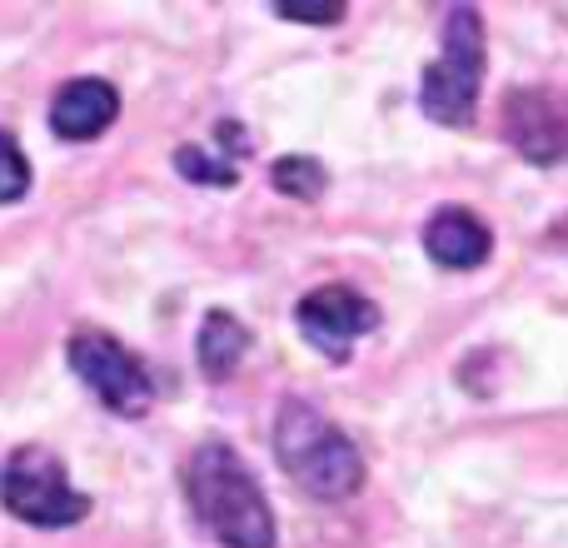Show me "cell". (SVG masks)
<instances>
[{
    "instance_id": "cell-7",
    "label": "cell",
    "mask_w": 568,
    "mask_h": 548,
    "mask_svg": "<svg viewBox=\"0 0 568 548\" xmlns=\"http://www.w3.org/2000/svg\"><path fill=\"white\" fill-rule=\"evenodd\" d=\"M504 135L529 165H559L568 155V110L549 90H509L504 100Z\"/></svg>"
},
{
    "instance_id": "cell-4",
    "label": "cell",
    "mask_w": 568,
    "mask_h": 548,
    "mask_svg": "<svg viewBox=\"0 0 568 548\" xmlns=\"http://www.w3.org/2000/svg\"><path fill=\"white\" fill-rule=\"evenodd\" d=\"M0 504L30 529H70L90 514V499L70 484L65 464L45 449H20L0 474Z\"/></svg>"
},
{
    "instance_id": "cell-10",
    "label": "cell",
    "mask_w": 568,
    "mask_h": 548,
    "mask_svg": "<svg viewBox=\"0 0 568 548\" xmlns=\"http://www.w3.org/2000/svg\"><path fill=\"white\" fill-rule=\"evenodd\" d=\"M250 349V329L235 319L230 309H210L205 324H200V339H195V354H200V374L205 379H230L235 364L245 359Z\"/></svg>"
},
{
    "instance_id": "cell-12",
    "label": "cell",
    "mask_w": 568,
    "mask_h": 548,
    "mask_svg": "<svg viewBox=\"0 0 568 548\" xmlns=\"http://www.w3.org/2000/svg\"><path fill=\"white\" fill-rule=\"evenodd\" d=\"M30 190V165H26V150L16 145V135L0 130V205H16L26 200Z\"/></svg>"
},
{
    "instance_id": "cell-11",
    "label": "cell",
    "mask_w": 568,
    "mask_h": 548,
    "mask_svg": "<svg viewBox=\"0 0 568 548\" xmlns=\"http://www.w3.org/2000/svg\"><path fill=\"white\" fill-rule=\"evenodd\" d=\"M270 180H275V190H284L290 200H314V195H324V185H329L324 165H320V160H310V155H284V160H275Z\"/></svg>"
},
{
    "instance_id": "cell-3",
    "label": "cell",
    "mask_w": 568,
    "mask_h": 548,
    "mask_svg": "<svg viewBox=\"0 0 568 548\" xmlns=\"http://www.w3.org/2000/svg\"><path fill=\"white\" fill-rule=\"evenodd\" d=\"M484 80V20L474 6H454L444 20V55L424 70L419 105L439 125H469Z\"/></svg>"
},
{
    "instance_id": "cell-13",
    "label": "cell",
    "mask_w": 568,
    "mask_h": 548,
    "mask_svg": "<svg viewBox=\"0 0 568 548\" xmlns=\"http://www.w3.org/2000/svg\"><path fill=\"white\" fill-rule=\"evenodd\" d=\"M220 155H210V150L200 145H180L175 150V170L185 180H195V185H235V165H215Z\"/></svg>"
},
{
    "instance_id": "cell-5",
    "label": "cell",
    "mask_w": 568,
    "mask_h": 548,
    "mask_svg": "<svg viewBox=\"0 0 568 548\" xmlns=\"http://www.w3.org/2000/svg\"><path fill=\"white\" fill-rule=\"evenodd\" d=\"M70 369H75L80 384H85L110 414H120V419H140V414H150V404H155V379H150V369L120 339H110V334H100V329L70 334Z\"/></svg>"
},
{
    "instance_id": "cell-2",
    "label": "cell",
    "mask_w": 568,
    "mask_h": 548,
    "mask_svg": "<svg viewBox=\"0 0 568 548\" xmlns=\"http://www.w3.org/2000/svg\"><path fill=\"white\" fill-rule=\"evenodd\" d=\"M275 459L310 499L344 504L364 489V459L354 439L314 404L284 399L275 414Z\"/></svg>"
},
{
    "instance_id": "cell-14",
    "label": "cell",
    "mask_w": 568,
    "mask_h": 548,
    "mask_svg": "<svg viewBox=\"0 0 568 548\" xmlns=\"http://www.w3.org/2000/svg\"><path fill=\"white\" fill-rule=\"evenodd\" d=\"M280 20H304V26H329V20H339L344 10H275Z\"/></svg>"
},
{
    "instance_id": "cell-8",
    "label": "cell",
    "mask_w": 568,
    "mask_h": 548,
    "mask_svg": "<svg viewBox=\"0 0 568 548\" xmlns=\"http://www.w3.org/2000/svg\"><path fill=\"white\" fill-rule=\"evenodd\" d=\"M120 115V90L100 75H85V80H65L50 100V130L60 140H95L115 125Z\"/></svg>"
},
{
    "instance_id": "cell-6",
    "label": "cell",
    "mask_w": 568,
    "mask_h": 548,
    "mask_svg": "<svg viewBox=\"0 0 568 548\" xmlns=\"http://www.w3.org/2000/svg\"><path fill=\"white\" fill-rule=\"evenodd\" d=\"M294 324L310 339V349L329 354V359H349V344L379 324V309L349 284H324L294 304Z\"/></svg>"
},
{
    "instance_id": "cell-9",
    "label": "cell",
    "mask_w": 568,
    "mask_h": 548,
    "mask_svg": "<svg viewBox=\"0 0 568 548\" xmlns=\"http://www.w3.org/2000/svg\"><path fill=\"white\" fill-rule=\"evenodd\" d=\"M424 250L444 270H479L494 250V235L469 215V210H439L424 230Z\"/></svg>"
},
{
    "instance_id": "cell-1",
    "label": "cell",
    "mask_w": 568,
    "mask_h": 548,
    "mask_svg": "<svg viewBox=\"0 0 568 548\" xmlns=\"http://www.w3.org/2000/svg\"><path fill=\"white\" fill-rule=\"evenodd\" d=\"M185 499L225 548H275V519H270L265 489L245 469L230 444L205 439L185 464Z\"/></svg>"
}]
</instances>
